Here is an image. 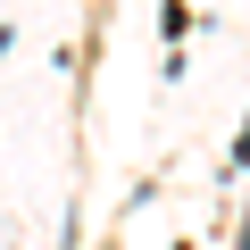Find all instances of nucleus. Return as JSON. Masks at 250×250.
Returning <instances> with one entry per match:
<instances>
[{
	"instance_id": "f257e3e1",
	"label": "nucleus",
	"mask_w": 250,
	"mask_h": 250,
	"mask_svg": "<svg viewBox=\"0 0 250 250\" xmlns=\"http://www.w3.org/2000/svg\"><path fill=\"white\" fill-rule=\"evenodd\" d=\"M233 167H250V117H242V134H233Z\"/></svg>"
}]
</instances>
